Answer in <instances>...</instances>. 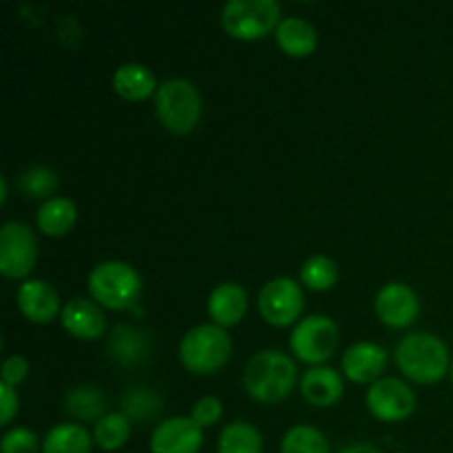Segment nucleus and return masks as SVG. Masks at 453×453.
Returning a JSON list of instances; mask_svg holds the SVG:
<instances>
[{
  "label": "nucleus",
  "instance_id": "nucleus-1",
  "mask_svg": "<svg viewBox=\"0 0 453 453\" xmlns=\"http://www.w3.org/2000/svg\"><path fill=\"white\" fill-rule=\"evenodd\" d=\"M296 385V365L279 349H261L252 354L243 370V388L255 401L274 405L290 396Z\"/></svg>",
  "mask_w": 453,
  "mask_h": 453
},
{
  "label": "nucleus",
  "instance_id": "nucleus-2",
  "mask_svg": "<svg viewBox=\"0 0 453 453\" xmlns=\"http://www.w3.org/2000/svg\"><path fill=\"white\" fill-rule=\"evenodd\" d=\"M396 365L410 380L420 385H432L445 379L451 370L449 349L432 332H411L403 336L396 345Z\"/></svg>",
  "mask_w": 453,
  "mask_h": 453
},
{
  "label": "nucleus",
  "instance_id": "nucleus-3",
  "mask_svg": "<svg viewBox=\"0 0 453 453\" xmlns=\"http://www.w3.org/2000/svg\"><path fill=\"white\" fill-rule=\"evenodd\" d=\"M155 113H157L164 128H168L175 135H186L202 119V93L186 78L164 80L155 93Z\"/></svg>",
  "mask_w": 453,
  "mask_h": 453
},
{
  "label": "nucleus",
  "instance_id": "nucleus-4",
  "mask_svg": "<svg viewBox=\"0 0 453 453\" xmlns=\"http://www.w3.org/2000/svg\"><path fill=\"white\" fill-rule=\"evenodd\" d=\"M88 292L93 301L109 310L135 308L142 292V277L127 261H102L88 273Z\"/></svg>",
  "mask_w": 453,
  "mask_h": 453
},
{
  "label": "nucleus",
  "instance_id": "nucleus-5",
  "mask_svg": "<svg viewBox=\"0 0 453 453\" xmlns=\"http://www.w3.org/2000/svg\"><path fill=\"white\" fill-rule=\"evenodd\" d=\"M233 341L224 327L202 323L184 334L180 343V361L193 374H212L230 361Z\"/></svg>",
  "mask_w": 453,
  "mask_h": 453
},
{
  "label": "nucleus",
  "instance_id": "nucleus-6",
  "mask_svg": "<svg viewBox=\"0 0 453 453\" xmlns=\"http://www.w3.org/2000/svg\"><path fill=\"white\" fill-rule=\"evenodd\" d=\"M281 22L277 0H228L221 7V25L237 40H259Z\"/></svg>",
  "mask_w": 453,
  "mask_h": 453
},
{
  "label": "nucleus",
  "instance_id": "nucleus-7",
  "mask_svg": "<svg viewBox=\"0 0 453 453\" xmlns=\"http://www.w3.org/2000/svg\"><path fill=\"white\" fill-rule=\"evenodd\" d=\"M339 345V326L326 314H310L301 319L290 336V348L296 358L310 365L330 361Z\"/></svg>",
  "mask_w": 453,
  "mask_h": 453
},
{
  "label": "nucleus",
  "instance_id": "nucleus-8",
  "mask_svg": "<svg viewBox=\"0 0 453 453\" xmlns=\"http://www.w3.org/2000/svg\"><path fill=\"white\" fill-rule=\"evenodd\" d=\"M38 242L34 230L22 221H7L0 228V273L9 279H22L34 270Z\"/></svg>",
  "mask_w": 453,
  "mask_h": 453
},
{
  "label": "nucleus",
  "instance_id": "nucleus-9",
  "mask_svg": "<svg viewBox=\"0 0 453 453\" xmlns=\"http://www.w3.org/2000/svg\"><path fill=\"white\" fill-rule=\"evenodd\" d=\"M259 312L270 326H292L303 312V290L290 277H274L261 288Z\"/></svg>",
  "mask_w": 453,
  "mask_h": 453
},
{
  "label": "nucleus",
  "instance_id": "nucleus-10",
  "mask_svg": "<svg viewBox=\"0 0 453 453\" xmlns=\"http://www.w3.org/2000/svg\"><path fill=\"white\" fill-rule=\"evenodd\" d=\"M365 405L370 414L383 423H401L414 414L416 394L405 380L385 376L370 385L365 394Z\"/></svg>",
  "mask_w": 453,
  "mask_h": 453
},
{
  "label": "nucleus",
  "instance_id": "nucleus-11",
  "mask_svg": "<svg viewBox=\"0 0 453 453\" xmlns=\"http://www.w3.org/2000/svg\"><path fill=\"white\" fill-rule=\"evenodd\" d=\"M203 429L190 416H173L162 420L150 436V453H199Z\"/></svg>",
  "mask_w": 453,
  "mask_h": 453
},
{
  "label": "nucleus",
  "instance_id": "nucleus-12",
  "mask_svg": "<svg viewBox=\"0 0 453 453\" xmlns=\"http://www.w3.org/2000/svg\"><path fill=\"white\" fill-rule=\"evenodd\" d=\"M374 310L380 321L389 327H407L420 312V299L407 283H385L374 299Z\"/></svg>",
  "mask_w": 453,
  "mask_h": 453
},
{
  "label": "nucleus",
  "instance_id": "nucleus-13",
  "mask_svg": "<svg viewBox=\"0 0 453 453\" xmlns=\"http://www.w3.org/2000/svg\"><path fill=\"white\" fill-rule=\"evenodd\" d=\"M341 365L354 383H376L388 365V349L372 341H358L345 349Z\"/></svg>",
  "mask_w": 453,
  "mask_h": 453
},
{
  "label": "nucleus",
  "instance_id": "nucleus-14",
  "mask_svg": "<svg viewBox=\"0 0 453 453\" xmlns=\"http://www.w3.org/2000/svg\"><path fill=\"white\" fill-rule=\"evenodd\" d=\"M62 327L69 332L73 339L80 341H96L104 334L106 321L104 312L96 301H88L84 296L66 301L60 312Z\"/></svg>",
  "mask_w": 453,
  "mask_h": 453
},
{
  "label": "nucleus",
  "instance_id": "nucleus-15",
  "mask_svg": "<svg viewBox=\"0 0 453 453\" xmlns=\"http://www.w3.org/2000/svg\"><path fill=\"white\" fill-rule=\"evenodd\" d=\"M16 301L20 312L31 323H51L58 317V312H62L56 288L42 279H27L25 283H20Z\"/></svg>",
  "mask_w": 453,
  "mask_h": 453
},
{
  "label": "nucleus",
  "instance_id": "nucleus-16",
  "mask_svg": "<svg viewBox=\"0 0 453 453\" xmlns=\"http://www.w3.org/2000/svg\"><path fill=\"white\" fill-rule=\"evenodd\" d=\"M109 357L113 358L118 365L131 367L137 363L146 361L150 354V336L146 330H140L135 326H115L109 336Z\"/></svg>",
  "mask_w": 453,
  "mask_h": 453
},
{
  "label": "nucleus",
  "instance_id": "nucleus-17",
  "mask_svg": "<svg viewBox=\"0 0 453 453\" xmlns=\"http://www.w3.org/2000/svg\"><path fill=\"white\" fill-rule=\"evenodd\" d=\"M248 310V292L239 283H219L208 296V314L219 327H233L243 319Z\"/></svg>",
  "mask_w": 453,
  "mask_h": 453
},
{
  "label": "nucleus",
  "instance_id": "nucleus-18",
  "mask_svg": "<svg viewBox=\"0 0 453 453\" xmlns=\"http://www.w3.org/2000/svg\"><path fill=\"white\" fill-rule=\"evenodd\" d=\"M301 394L314 407H332L343 396V379L326 365L310 367L301 376Z\"/></svg>",
  "mask_w": 453,
  "mask_h": 453
},
{
  "label": "nucleus",
  "instance_id": "nucleus-19",
  "mask_svg": "<svg viewBox=\"0 0 453 453\" xmlns=\"http://www.w3.org/2000/svg\"><path fill=\"white\" fill-rule=\"evenodd\" d=\"M277 44L283 49V53L292 58H305L314 53L319 44V34L310 20L301 16L281 18L279 27L274 29Z\"/></svg>",
  "mask_w": 453,
  "mask_h": 453
},
{
  "label": "nucleus",
  "instance_id": "nucleus-20",
  "mask_svg": "<svg viewBox=\"0 0 453 453\" xmlns=\"http://www.w3.org/2000/svg\"><path fill=\"white\" fill-rule=\"evenodd\" d=\"M113 88L124 100L137 102L157 93V80L149 66L140 65V62H127L115 69Z\"/></svg>",
  "mask_w": 453,
  "mask_h": 453
},
{
  "label": "nucleus",
  "instance_id": "nucleus-21",
  "mask_svg": "<svg viewBox=\"0 0 453 453\" xmlns=\"http://www.w3.org/2000/svg\"><path fill=\"white\" fill-rule=\"evenodd\" d=\"M75 219H78V208L69 197L44 199V203L35 212V224L49 237H62L69 233Z\"/></svg>",
  "mask_w": 453,
  "mask_h": 453
},
{
  "label": "nucleus",
  "instance_id": "nucleus-22",
  "mask_svg": "<svg viewBox=\"0 0 453 453\" xmlns=\"http://www.w3.org/2000/svg\"><path fill=\"white\" fill-rule=\"evenodd\" d=\"M104 394L96 385H75L65 396V411L82 423H97L104 416Z\"/></svg>",
  "mask_w": 453,
  "mask_h": 453
},
{
  "label": "nucleus",
  "instance_id": "nucleus-23",
  "mask_svg": "<svg viewBox=\"0 0 453 453\" xmlns=\"http://www.w3.org/2000/svg\"><path fill=\"white\" fill-rule=\"evenodd\" d=\"M93 436L75 423H60L47 432L42 453H91Z\"/></svg>",
  "mask_w": 453,
  "mask_h": 453
},
{
  "label": "nucleus",
  "instance_id": "nucleus-24",
  "mask_svg": "<svg viewBox=\"0 0 453 453\" xmlns=\"http://www.w3.org/2000/svg\"><path fill=\"white\" fill-rule=\"evenodd\" d=\"M122 414L128 420L135 423H149V420L157 418L164 410V401L157 392H153L146 385H131L124 389L122 394Z\"/></svg>",
  "mask_w": 453,
  "mask_h": 453
},
{
  "label": "nucleus",
  "instance_id": "nucleus-25",
  "mask_svg": "<svg viewBox=\"0 0 453 453\" xmlns=\"http://www.w3.org/2000/svg\"><path fill=\"white\" fill-rule=\"evenodd\" d=\"M217 449L219 453H264V438L255 425L234 420L221 429Z\"/></svg>",
  "mask_w": 453,
  "mask_h": 453
},
{
  "label": "nucleus",
  "instance_id": "nucleus-26",
  "mask_svg": "<svg viewBox=\"0 0 453 453\" xmlns=\"http://www.w3.org/2000/svg\"><path fill=\"white\" fill-rule=\"evenodd\" d=\"M131 438V420L122 411H111L104 414L93 425V442L102 451H118Z\"/></svg>",
  "mask_w": 453,
  "mask_h": 453
},
{
  "label": "nucleus",
  "instance_id": "nucleus-27",
  "mask_svg": "<svg viewBox=\"0 0 453 453\" xmlns=\"http://www.w3.org/2000/svg\"><path fill=\"white\" fill-rule=\"evenodd\" d=\"M281 453H330V442L312 425H295L281 441Z\"/></svg>",
  "mask_w": 453,
  "mask_h": 453
},
{
  "label": "nucleus",
  "instance_id": "nucleus-28",
  "mask_svg": "<svg viewBox=\"0 0 453 453\" xmlns=\"http://www.w3.org/2000/svg\"><path fill=\"white\" fill-rule=\"evenodd\" d=\"M299 277L301 283L305 288H310V290H330L336 283V279H339V265L330 257L312 255L310 259L303 261V265L299 270Z\"/></svg>",
  "mask_w": 453,
  "mask_h": 453
},
{
  "label": "nucleus",
  "instance_id": "nucleus-29",
  "mask_svg": "<svg viewBox=\"0 0 453 453\" xmlns=\"http://www.w3.org/2000/svg\"><path fill=\"white\" fill-rule=\"evenodd\" d=\"M18 188L27 197H47L58 188V175L47 166H29L18 177Z\"/></svg>",
  "mask_w": 453,
  "mask_h": 453
},
{
  "label": "nucleus",
  "instance_id": "nucleus-30",
  "mask_svg": "<svg viewBox=\"0 0 453 453\" xmlns=\"http://www.w3.org/2000/svg\"><path fill=\"white\" fill-rule=\"evenodd\" d=\"M40 441L29 427H12L0 441L3 453H38Z\"/></svg>",
  "mask_w": 453,
  "mask_h": 453
},
{
  "label": "nucleus",
  "instance_id": "nucleus-31",
  "mask_svg": "<svg viewBox=\"0 0 453 453\" xmlns=\"http://www.w3.org/2000/svg\"><path fill=\"white\" fill-rule=\"evenodd\" d=\"M221 414H224V405H221L219 398L215 396H203L190 407V418L199 425L202 429L212 427L215 423H219Z\"/></svg>",
  "mask_w": 453,
  "mask_h": 453
},
{
  "label": "nucleus",
  "instance_id": "nucleus-32",
  "mask_svg": "<svg viewBox=\"0 0 453 453\" xmlns=\"http://www.w3.org/2000/svg\"><path fill=\"white\" fill-rule=\"evenodd\" d=\"M0 374H3L4 385H12V388H16V385L22 383V380L27 379V374H29V361H27L25 357H20V354L4 358L3 372H0Z\"/></svg>",
  "mask_w": 453,
  "mask_h": 453
},
{
  "label": "nucleus",
  "instance_id": "nucleus-33",
  "mask_svg": "<svg viewBox=\"0 0 453 453\" xmlns=\"http://www.w3.org/2000/svg\"><path fill=\"white\" fill-rule=\"evenodd\" d=\"M18 392L12 388V385L0 383V423L9 425L13 420V416L18 414Z\"/></svg>",
  "mask_w": 453,
  "mask_h": 453
},
{
  "label": "nucleus",
  "instance_id": "nucleus-34",
  "mask_svg": "<svg viewBox=\"0 0 453 453\" xmlns=\"http://www.w3.org/2000/svg\"><path fill=\"white\" fill-rule=\"evenodd\" d=\"M339 453H383L372 442H352V445H345Z\"/></svg>",
  "mask_w": 453,
  "mask_h": 453
},
{
  "label": "nucleus",
  "instance_id": "nucleus-35",
  "mask_svg": "<svg viewBox=\"0 0 453 453\" xmlns=\"http://www.w3.org/2000/svg\"><path fill=\"white\" fill-rule=\"evenodd\" d=\"M7 195H9V184H7V177H0V203L7 202Z\"/></svg>",
  "mask_w": 453,
  "mask_h": 453
},
{
  "label": "nucleus",
  "instance_id": "nucleus-36",
  "mask_svg": "<svg viewBox=\"0 0 453 453\" xmlns=\"http://www.w3.org/2000/svg\"><path fill=\"white\" fill-rule=\"evenodd\" d=\"M449 374H451V380H453V361H451V370H449Z\"/></svg>",
  "mask_w": 453,
  "mask_h": 453
}]
</instances>
